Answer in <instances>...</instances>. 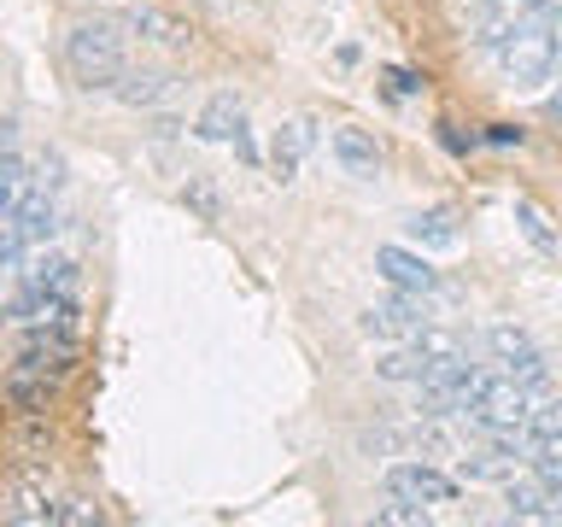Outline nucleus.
<instances>
[{
    "label": "nucleus",
    "mask_w": 562,
    "mask_h": 527,
    "mask_svg": "<svg viewBox=\"0 0 562 527\" xmlns=\"http://www.w3.org/2000/svg\"><path fill=\"white\" fill-rule=\"evenodd\" d=\"M504 509L509 522H562V492H551L533 469H521L504 481Z\"/></svg>",
    "instance_id": "nucleus-7"
},
{
    "label": "nucleus",
    "mask_w": 562,
    "mask_h": 527,
    "mask_svg": "<svg viewBox=\"0 0 562 527\" xmlns=\"http://www.w3.org/2000/svg\"><path fill=\"white\" fill-rule=\"evenodd\" d=\"M182 200H188L193 211H200V217H211V223L223 217V200H217V193H211L205 182H188V193H182Z\"/></svg>",
    "instance_id": "nucleus-24"
},
{
    "label": "nucleus",
    "mask_w": 562,
    "mask_h": 527,
    "mask_svg": "<svg viewBox=\"0 0 562 527\" xmlns=\"http://www.w3.org/2000/svg\"><path fill=\"white\" fill-rule=\"evenodd\" d=\"M562 434V399H533V411H527V439H551Z\"/></svg>",
    "instance_id": "nucleus-21"
},
{
    "label": "nucleus",
    "mask_w": 562,
    "mask_h": 527,
    "mask_svg": "<svg viewBox=\"0 0 562 527\" xmlns=\"http://www.w3.org/2000/svg\"><path fill=\"white\" fill-rule=\"evenodd\" d=\"M7 399L18 404V411H47V399H53V386H47V375H35V369H18V375L7 381Z\"/></svg>",
    "instance_id": "nucleus-19"
},
{
    "label": "nucleus",
    "mask_w": 562,
    "mask_h": 527,
    "mask_svg": "<svg viewBox=\"0 0 562 527\" xmlns=\"http://www.w3.org/2000/svg\"><path fill=\"white\" fill-rule=\"evenodd\" d=\"M240 123H246V112H240L235 94H211L205 112H200V123H193V135H200V141H235Z\"/></svg>",
    "instance_id": "nucleus-15"
},
{
    "label": "nucleus",
    "mask_w": 562,
    "mask_h": 527,
    "mask_svg": "<svg viewBox=\"0 0 562 527\" xmlns=\"http://www.w3.org/2000/svg\"><path fill=\"white\" fill-rule=\"evenodd\" d=\"M311 147H316V123L311 117H288V123H281L276 147H270V176H276V182H293Z\"/></svg>",
    "instance_id": "nucleus-9"
},
{
    "label": "nucleus",
    "mask_w": 562,
    "mask_h": 527,
    "mask_svg": "<svg viewBox=\"0 0 562 527\" xmlns=\"http://www.w3.org/2000/svg\"><path fill=\"white\" fill-rule=\"evenodd\" d=\"M235 153L246 158V165H258V147H252V135H246V123H240V130H235Z\"/></svg>",
    "instance_id": "nucleus-26"
},
{
    "label": "nucleus",
    "mask_w": 562,
    "mask_h": 527,
    "mask_svg": "<svg viewBox=\"0 0 562 527\" xmlns=\"http://www.w3.org/2000/svg\"><path fill=\"white\" fill-rule=\"evenodd\" d=\"M35 188H42V182H35V170L24 165V158H18V153H0V223H12Z\"/></svg>",
    "instance_id": "nucleus-13"
},
{
    "label": "nucleus",
    "mask_w": 562,
    "mask_h": 527,
    "mask_svg": "<svg viewBox=\"0 0 562 527\" xmlns=\"http://www.w3.org/2000/svg\"><path fill=\"white\" fill-rule=\"evenodd\" d=\"M123 30L140 35V42H153V47H165V53H188V42H193V30L165 7H130L123 12Z\"/></svg>",
    "instance_id": "nucleus-8"
},
{
    "label": "nucleus",
    "mask_w": 562,
    "mask_h": 527,
    "mask_svg": "<svg viewBox=\"0 0 562 527\" xmlns=\"http://www.w3.org/2000/svg\"><path fill=\"white\" fill-rule=\"evenodd\" d=\"M411 346H416L428 363H463V358H469V340H463V334H457V328H439V323H428Z\"/></svg>",
    "instance_id": "nucleus-16"
},
{
    "label": "nucleus",
    "mask_w": 562,
    "mask_h": 527,
    "mask_svg": "<svg viewBox=\"0 0 562 527\" xmlns=\"http://www.w3.org/2000/svg\"><path fill=\"white\" fill-rule=\"evenodd\" d=\"M375 522H386V527H422V522H428V504L386 498V504H375Z\"/></svg>",
    "instance_id": "nucleus-22"
},
{
    "label": "nucleus",
    "mask_w": 562,
    "mask_h": 527,
    "mask_svg": "<svg viewBox=\"0 0 562 527\" xmlns=\"http://www.w3.org/2000/svg\"><path fill=\"white\" fill-rule=\"evenodd\" d=\"M428 328V305H422V293H398L381 299V305L363 311V334L369 340H416V334Z\"/></svg>",
    "instance_id": "nucleus-5"
},
{
    "label": "nucleus",
    "mask_w": 562,
    "mask_h": 527,
    "mask_svg": "<svg viewBox=\"0 0 562 527\" xmlns=\"http://www.w3.org/2000/svg\"><path fill=\"white\" fill-rule=\"evenodd\" d=\"M12 141H18V123L0 117V153H12Z\"/></svg>",
    "instance_id": "nucleus-27"
},
{
    "label": "nucleus",
    "mask_w": 562,
    "mask_h": 527,
    "mask_svg": "<svg viewBox=\"0 0 562 527\" xmlns=\"http://www.w3.org/2000/svg\"><path fill=\"white\" fill-rule=\"evenodd\" d=\"M486 346H492V358H498L504 369H509V363H521L527 351H533V340H527L521 328H509V323H498V328H486Z\"/></svg>",
    "instance_id": "nucleus-20"
},
{
    "label": "nucleus",
    "mask_w": 562,
    "mask_h": 527,
    "mask_svg": "<svg viewBox=\"0 0 562 527\" xmlns=\"http://www.w3.org/2000/svg\"><path fill=\"white\" fill-rule=\"evenodd\" d=\"M24 288H65L70 293V281H77V264H70L65 253H47V246H30L24 264L12 270Z\"/></svg>",
    "instance_id": "nucleus-11"
},
{
    "label": "nucleus",
    "mask_w": 562,
    "mask_h": 527,
    "mask_svg": "<svg viewBox=\"0 0 562 527\" xmlns=\"http://www.w3.org/2000/svg\"><path fill=\"white\" fill-rule=\"evenodd\" d=\"M544 112H551V117L562 123V88H557V94H551V100H544Z\"/></svg>",
    "instance_id": "nucleus-28"
},
{
    "label": "nucleus",
    "mask_w": 562,
    "mask_h": 527,
    "mask_svg": "<svg viewBox=\"0 0 562 527\" xmlns=\"http://www.w3.org/2000/svg\"><path fill=\"white\" fill-rule=\"evenodd\" d=\"M328 147H334V158H340L351 176H381V141L369 135V130H351V123H340Z\"/></svg>",
    "instance_id": "nucleus-12"
},
{
    "label": "nucleus",
    "mask_w": 562,
    "mask_h": 527,
    "mask_svg": "<svg viewBox=\"0 0 562 527\" xmlns=\"http://www.w3.org/2000/svg\"><path fill=\"white\" fill-rule=\"evenodd\" d=\"M533 399H539V386H527L516 381L504 369V375H481V386H474V399H469V411L463 422L474 434H504V428H527V411H533Z\"/></svg>",
    "instance_id": "nucleus-3"
},
{
    "label": "nucleus",
    "mask_w": 562,
    "mask_h": 527,
    "mask_svg": "<svg viewBox=\"0 0 562 527\" xmlns=\"http://www.w3.org/2000/svg\"><path fill=\"white\" fill-rule=\"evenodd\" d=\"M516 223H521V235L533 240V253H544V258H557V253H562V240H557L551 217H544L533 200H516Z\"/></svg>",
    "instance_id": "nucleus-17"
},
{
    "label": "nucleus",
    "mask_w": 562,
    "mask_h": 527,
    "mask_svg": "<svg viewBox=\"0 0 562 527\" xmlns=\"http://www.w3.org/2000/svg\"><path fill=\"white\" fill-rule=\"evenodd\" d=\"M375 270L386 288H398V293H439V270L422 253H411V246H375Z\"/></svg>",
    "instance_id": "nucleus-6"
},
{
    "label": "nucleus",
    "mask_w": 562,
    "mask_h": 527,
    "mask_svg": "<svg viewBox=\"0 0 562 527\" xmlns=\"http://www.w3.org/2000/svg\"><path fill=\"white\" fill-rule=\"evenodd\" d=\"M7 516H12V522H59V504L42 498V492H18Z\"/></svg>",
    "instance_id": "nucleus-23"
},
{
    "label": "nucleus",
    "mask_w": 562,
    "mask_h": 527,
    "mask_svg": "<svg viewBox=\"0 0 562 527\" xmlns=\"http://www.w3.org/2000/svg\"><path fill=\"white\" fill-rule=\"evenodd\" d=\"M457 474H446V469H434L428 457H422V463H393L386 469V492H393V498H411V504H457Z\"/></svg>",
    "instance_id": "nucleus-4"
},
{
    "label": "nucleus",
    "mask_w": 562,
    "mask_h": 527,
    "mask_svg": "<svg viewBox=\"0 0 562 527\" xmlns=\"http://www.w3.org/2000/svg\"><path fill=\"white\" fill-rule=\"evenodd\" d=\"M65 504H70V509H59V522H77V527H82V522H100V509L88 504V498H65Z\"/></svg>",
    "instance_id": "nucleus-25"
},
{
    "label": "nucleus",
    "mask_w": 562,
    "mask_h": 527,
    "mask_svg": "<svg viewBox=\"0 0 562 527\" xmlns=\"http://www.w3.org/2000/svg\"><path fill=\"white\" fill-rule=\"evenodd\" d=\"M375 375H381V381H422V375H428V358H422L411 340H398V346L375 363Z\"/></svg>",
    "instance_id": "nucleus-18"
},
{
    "label": "nucleus",
    "mask_w": 562,
    "mask_h": 527,
    "mask_svg": "<svg viewBox=\"0 0 562 527\" xmlns=\"http://www.w3.org/2000/svg\"><path fill=\"white\" fill-rule=\"evenodd\" d=\"M170 88H176V77H165V70H123L112 82V94L123 105H158V100H170Z\"/></svg>",
    "instance_id": "nucleus-14"
},
{
    "label": "nucleus",
    "mask_w": 562,
    "mask_h": 527,
    "mask_svg": "<svg viewBox=\"0 0 562 527\" xmlns=\"http://www.w3.org/2000/svg\"><path fill=\"white\" fill-rule=\"evenodd\" d=\"M404 235H411L422 253H457L463 246V228H457V217L446 205H434V211H416L411 223H404Z\"/></svg>",
    "instance_id": "nucleus-10"
},
{
    "label": "nucleus",
    "mask_w": 562,
    "mask_h": 527,
    "mask_svg": "<svg viewBox=\"0 0 562 527\" xmlns=\"http://www.w3.org/2000/svg\"><path fill=\"white\" fill-rule=\"evenodd\" d=\"M65 65H70V77L88 82V88H112L123 70V24H70L65 30Z\"/></svg>",
    "instance_id": "nucleus-2"
},
{
    "label": "nucleus",
    "mask_w": 562,
    "mask_h": 527,
    "mask_svg": "<svg viewBox=\"0 0 562 527\" xmlns=\"http://www.w3.org/2000/svg\"><path fill=\"white\" fill-rule=\"evenodd\" d=\"M498 65L516 88H533L557 70V18H539V12H521L516 30L498 42Z\"/></svg>",
    "instance_id": "nucleus-1"
}]
</instances>
